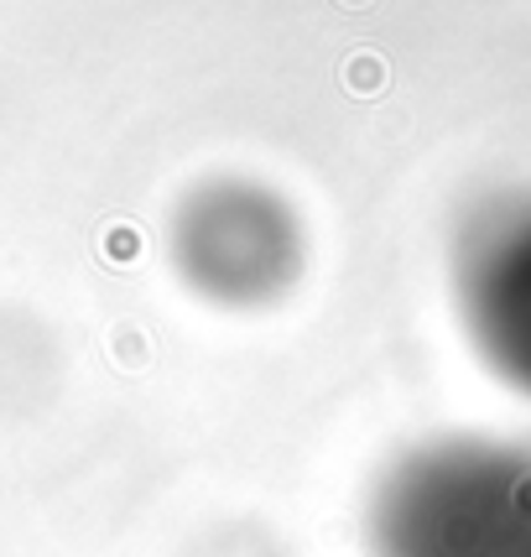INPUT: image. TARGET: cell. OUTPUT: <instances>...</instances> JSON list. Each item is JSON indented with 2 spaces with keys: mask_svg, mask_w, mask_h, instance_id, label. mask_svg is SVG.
Returning <instances> with one entry per match:
<instances>
[{
  "mask_svg": "<svg viewBox=\"0 0 531 557\" xmlns=\"http://www.w3.org/2000/svg\"><path fill=\"white\" fill-rule=\"evenodd\" d=\"M370 557H531V443L443 433L375 480Z\"/></svg>",
  "mask_w": 531,
  "mask_h": 557,
  "instance_id": "obj_1",
  "label": "cell"
},
{
  "mask_svg": "<svg viewBox=\"0 0 531 557\" xmlns=\"http://www.w3.org/2000/svg\"><path fill=\"white\" fill-rule=\"evenodd\" d=\"M172 261L219 308H266L287 297L308 261V235L287 198L250 177H214L172 219Z\"/></svg>",
  "mask_w": 531,
  "mask_h": 557,
  "instance_id": "obj_2",
  "label": "cell"
},
{
  "mask_svg": "<svg viewBox=\"0 0 531 557\" xmlns=\"http://www.w3.org/2000/svg\"><path fill=\"white\" fill-rule=\"evenodd\" d=\"M454 313L484 370L531 401V188L490 198L459 230Z\"/></svg>",
  "mask_w": 531,
  "mask_h": 557,
  "instance_id": "obj_3",
  "label": "cell"
}]
</instances>
